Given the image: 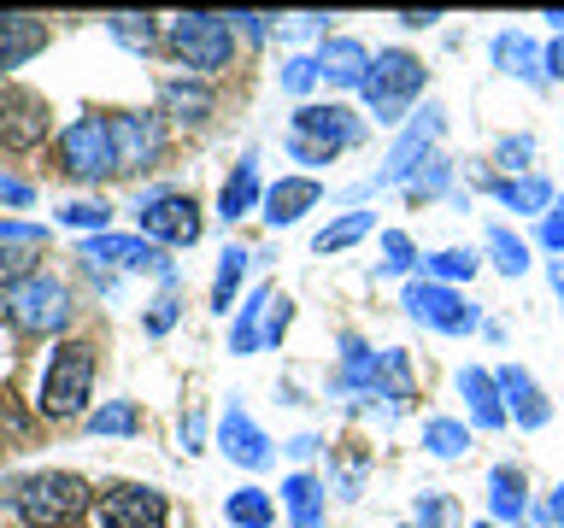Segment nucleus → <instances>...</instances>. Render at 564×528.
<instances>
[{
    "label": "nucleus",
    "instance_id": "f257e3e1",
    "mask_svg": "<svg viewBox=\"0 0 564 528\" xmlns=\"http://www.w3.org/2000/svg\"><path fill=\"white\" fill-rule=\"evenodd\" d=\"M12 505L30 528H77L88 517V505H95V487L70 470H42L12 487Z\"/></svg>",
    "mask_w": 564,
    "mask_h": 528
},
{
    "label": "nucleus",
    "instance_id": "f03ea898",
    "mask_svg": "<svg viewBox=\"0 0 564 528\" xmlns=\"http://www.w3.org/2000/svg\"><path fill=\"white\" fill-rule=\"evenodd\" d=\"M95 370H100V359H95V341H59L47 352V370H42V417H77L83 405H88V394H95Z\"/></svg>",
    "mask_w": 564,
    "mask_h": 528
},
{
    "label": "nucleus",
    "instance_id": "7ed1b4c3",
    "mask_svg": "<svg viewBox=\"0 0 564 528\" xmlns=\"http://www.w3.org/2000/svg\"><path fill=\"white\" fill-rule=\"evenodd\" d=\"M365 141V118L347 106H300L289 123V153L300 165H329L335 153L359 147Z\"/></svg>",
    "mask_w": 564,
    "mask_h": 528
},
{
    "label": "nucleus",
    "instance_id": "20e7f679",
    "mask_svg": "<svg viewBox=\"0 0 564 528\" xmlns=\"http://www.w3.org/2000/svg\"><path fill=\"white\" fill-rule=\"evenodd\" d=\"M0 311H7V323L18 334H59L70 323V294L59 276L35 271L24 282H12L7 294H0Z\"/></svg>",
    "mask_w": 564,
    "mask_h": 528
},
{
    "label": "nucleus",
    "instance_id": "39448f33",
    "mask_svg": "<svg viewBox=\"0 0 564 528\" xmlns=\"http://www.w3.org/2000/svg\"><path fill=\"white\" fill-rule=\"evenodd\" d=\"M165 42H171V53H176L188 70H200V77H206V70H224L229 59H236V18L183 12V18H171Z\"/></svg>",
    "mask_w": 564,
    "mask_h": 528
},
{
    "label": "nucleus",
    "instance_id": "423d86ee",
    "mask_svg": "<svg viewBox=\"0 0 564 528\" xmlns=\"http://www.w3.org/2000/svg\"><path fill=\"white\" fill-rule=\"evenodd\" d=\"M417 95H423V59H417V53L388 47V53H377V59H370L365 100H370V112H377V123H394Z\"/></svg>",
    "mask_w": 564,
    "mask_h": 528
},
{
    "label": "nucleus",
    "instance_id": "0eeeda50",
    "mask_svg": "<svg viewBox=\"0 0 564 528\" xmlns=\"http://www.w3.org/2000/svg\"><path fill=\"white\" fill-rule=\"evenodd\" d=\"M59 170L70 183H106V176H118V153H112L106 118H77L59 135Z\"/></svg>",
    "mask_w": 564,
    "mask_h": 528
},
{
    "label": "nucleus",
    "instance_id": "6e6552de",
    "mask_svg": "<svg viewBox=\"0 0 564 528\" xmlns=\"http://www.w3.org/2000/svg\"><path fill=\"white\" fill-rule=\"evenodd\" d=\"M400 306H405V317H417V323H430V329H441V334H470L476 323H482L465 294L447 288V282H430V276L405 282Z\"/></svg>",
    "mask_w": 564,
    "mask_h": 528
},
{
    "label": "nucleus",
    "instance_id": "1a4fd4ad",
    "mask_svg": "<svg viewBox=\"0 0 564 528\" xmlns=\"http://www.w3.org/2000/svg\"><path fill=\"white\" fill-rule=\"evenodd\" d=\"M135 218L159 246H194L200 241V206L183 188H153L148 200H135Z\"/></svg>",
    "mask_w": 564,
    "mask_h": 528
},
{
    "label": "nucleus",
    "instance_id": "9d476101",
    "mask_svg": "<svg viewBox=\"0 0 564 528\" xmlns=\"http://www.w3.org/2000/svg\"><path fill=\"white\" fill-rule=\"evenodd\" d=\"M53 130V112L35 88H0V153H35Z\"/></svg>",
    "mask_w": 564,
    "mask_h": 528
},
{
    "label": "nucleus",
    "instance_id": "9b49d317",
    "mask_svg": "<svg viewBox=\"0 0 564 528\" xmlns=\"http://www.w3.org/2000/svg\"><path fill=\"white\" fill-rule=\"evenodd\" d=\"M441 130H447V112H441V106H423V112L412 118V130L394 141L388 165L370 176V183H359V194H370V188H394V183H412V176H417V158L430 153V141H435Z\"/></svg>",
    "mask_w": 564,
    "mask_h": 528
},
{
    "label": "nucleus",
    "instance_id": "f8f14e48",
    "mask_svg": "<svg viewBox=\"0 0 564 528\" xmlns=\"http://www.w3.org/2000/svg\"><path fill=\"white\" fill-rule=\"evenodd\" d=\"M106 130H112L118 170H153L159 158H165V130H159L153 112H112Z\"/></svg>",
    "mask_w": 564,
    "mask_h": 528
},
{
    "label": "nucleus",
    "instance_id": "ddd939ff",
    "mask_svg": "<svg viewBox=\"0 0 564 528\" xmlns=\"http://www.w3.org/2000/svg\"><path fill=\"white\" fill-rule=\"evenodd\" d=\"M171 505L159 487H141V482H123L100 499V528H165Z\"/></svg>",
    "mask_w": 564,
    "mask_h": 528
},
{
    "label": "nucleus",
    "instance_id": "4468645a",
    "mask_svg": "<svg viewBox=\"0 0 564 528\" xmlns=\"http://www.w3.org/2000/svg\"><path fill=\"white\" fill-rule=\"evenodd\" d=\"M83 258L88 264H112V271H165V246L148 241V235H88L83 241Z\"/></svg>",
    "mask_w": 564,
    "mask_h": 528
},
{
    "label": "nucleus",
    "instance_id": "2eb2a0df",
    "mask_svg": "<svg viewBox=\"0 0 564 528\" xmlns=\"http://www.w3.org/2000/svg\"><path fill=\"white\" fill-rule=\"evenodd\" d=\"M218 447H224L229 464H241V470H264V464H271V440H264V429L241 411V405H229V411H224Z\"/></svg>",
    "mask_w": 564,
    "mask_h": 528
},
{
    "label": "nucleus",
    "instance_id": "dca6fc26",
    "mask_svg": "<svg viewBox=\"0 0 564 528\" xmlns=\"http://www.w3.org/2000/svg\"><path fill=\"white\" fill-rule=\"evenodd\" d=\"M317 77H324L329 88H359L370 82V53L365 42H352V35H329L324 53H317Z\"/></svg>",
    "mask_w": 564,
    "mask_h": 528
},
{
    "label": "nucleus",
    "instance_id": "f3484780",
    "mask_svg": "<svg viewBox=\"0 0 564 528\" xmlns=\"http://www.w3.org/2000/svg\"><path fill=\"white\" fill-rule=\"evenodd\" d=\"M47 47V18L35 12H0V70L30 65Z\"/></svg>",
    "mask_w": 564,
    "mask_h": 528
},
{
    "label": "nucleus",
    "instance_id": "a211bd4d",
    "mask_svg": "<svg viewBox=\"0 0 564 528\" xmlns=\"http://www.w3.org/2000/svg\"><path fill=\"white\" fill-rule=\"evenodd\" d=\"M500 399H506V417H518V429H546V417H553V405H546V394L535 382H529V370L506 364L500 376Z\"/></svg>",
    "mask_w": 564,
    "mask_h": 528
},
{
    "label": "nucleus",
    "instance_id": "6ab92c4d",
    "mask_svg": "<svg viewBox=\"0 0 564 528\" xmlns=\"http://www.w3.org/2000/svg\"><path fill=\"white\" fill-rule=\"evenodd\" d=\"M159 106L176 118V123H206L212 118V82H200V77H165L159 82Z\"/></svg>",
    "mask_w": 564,
    "mask_h": 528
},
{
    "label": "nucleus",
    "instance_id": "aec40b11",
    "mask_svg": "<svg viewBox=\"0 0 564 528\" xmlns=\"http://www.w3.org/2000/svg\"><path fill=\"white\" fill-rule=\"evenodd\" d=\"M458 394L470 399V422L476 429H506V399H500V382L488 370H458Z\"/></svg>",
    "mask_w": 564,
    "mask_h": 528
},
{
    "label": "nucleus",
    "instance_id": "412c9836",
    "mask_svg": "<svg viewBox=\"0 0 564 528\" xmlns=\"http://www.w3.org/2000/svg\"><path fill=\"white\" fill-rule=\"evenodd\" d=\"M317 194H324V188H317L312 176H282V183L264 194V223H271V229H289L306 206H317Z\"/></svg>",
    "mask_w": 564,
    "mask_h": 528
},
{
    "label": "nucleus",
    "instance_id": "4be33fe9",
    "mask_svg": "<svg viewBox=\"0 0 564 528\" xmlns=\"http://www.w3.org/2000/svg\"><path fill=\"white\" fill-rule=\"evenodd\" d=\"M494 65H500L506 77H523V82H541V77H546V59L535 53V42H529V35H518V30H500V35H494Z\"/></svg>",
    "mask_w": 564,
    "mask_h": 528
},
{
    "label": "nucleus",
    "instance_id": "5701e85b",
    "mask_svg": "<svg viewBox=\"0 0 564 528\" xmlns=\"http://www.w3.org/2000/svg\"><path fill=\"white\" fill-rule=\"evenodd\" d=\"M488 194L511 211H541V218L553 211V183L546 176H494Z\"/></svg>",
    "mask_w": 564,
    "mask_h": 528
},
{
    "label": "nucleus",
    "instance_id": "b1692460",
    "mask_svg": "<svg viewBox=\"0 0 564 528\" xmlns=\"http://www.w3.org/2000/svg\"><path fill=\"white\" fill-rule=\"evenodd\" d=\"M276 288H253L236 306V329H229V352H259L264 346V317H271Z\"/></svg>",
    "mask_w": 564,
    "mask_h": 528
},
{
    "label": "nucleus",
    "instance_id": "393cba45",
    "mask_svg": "<svg viewBox=\"0 0 564 528\" xmlns=\"http://www.w3.org/2000/svg\"><path fill=\"white\" fill-rule=\"evenodd\" d=\"M488 505H494V517H500V522H523V510H529V482H523V470L494 464V475H488Z\"/></svg>",
    "mask_w": 564,
    "mask_h": 528
},
{
    "label": "nucleus",
    "instance_id": "a878e982",
    "mask_svg": "<svg viewBox=\"0 0 564 528\" xmlns=\"http://www.w3.org/2000/svg\"><path fill=\"white\" fill-rule=\"evenodd\" d=\"M282 505H289L294 528H324V482L317 475H289L282 482Z\"/></svg>",
    "mask_w": 564,
    "mask_h": 528
},
{
    "label": "nucleus",
    "instance_id": "bb28decb",
    "mask_svg": "<svg viewBox=\"0 0 564 528\" xmlns=\"http://www.w3.org/2000/svg\"><path fill=\"white\" fill-rule=\"evenodd\" d=\"M253 200H259V158H241L236 170H229V183H224V194H218V218H247L253 211Z\"/></svg>",
    "mask_w": 564,
    "mask_h": 528
},
{
    "label": "nucleus",
    "instance_id": "cd10ccee",
    "mask_svg": "<svg viewBox=\"0 0 564 528\" xmlns=\"http://www.w3.org/2000/svg\"><path fill=\"white\" fill-rule=\"evenodd\" d=\"M377 399H394V405H412L417 399V382H412V359L400 346H388L377 359Z\"/></svg>",
    "mask_w": 564,
    "mask_h": 528
},
{
    "label": "nucleus",
    "instance_id": "c85d7f7f",
    "mask_svg": "<svg viewBox=\"0 0 564 528\" xmlns=\"http://www.w3.org/2000/svg\"><path fill=\"white\" fill-rule=\"evenodd\" d=\"M377 359L382 352H370L359 334H347L341 341V387H352V394H377Z\"/></svg>",
    "mask_w": 564,
    "mask_h": 528
},
{
    "label": "nucleus",
    "instance_id": "c756f323",
    "mask_svg": "<svg viewBox=\"0 0 564 528\" xmlns=\"http://www.w3.org/2000/svg\"><path fill=\"white\" fill-rule=\"evenodd\" d=\"M224 517L236 522V528H271V517H276V499L264 487H236L224 499Z\"/></svg>",
    "mask_w": 564,
    "mask_h": 528
},
{
    "label": "nucleus",
    "instance_id": "7c9ffc66",
    "mask_svg": "<svg viewBox=\"0 0 564 528\" xmlns=\"http://www.w3.org/2000/svg\"><path fill=\"white\" fill-rule=\"evenodd\" d=\"M247 264H253V253H241V246H224V253H218V282H212V311H229V306H236V288H241Z\"/></svg>",
    "mask_w": 564,
    "mask_h": 528
},
{
    "label": "nucleus",
    "instance_id": "2f4dec72",
    "mask_svg": "<svg viewBox=\"0 0 564 528\" xmlns=\"http://www.w3.org/2000/svg\"><path fill=\"white\" fill-rule=\"evenodd\" d=\"M88 435H141V405L135 399H106L88 417Z\"/></svg>",
    "mask_w": 564,
    "mask_h": 528
},
{
    "label": "nucleus",
    "instance_id": "473e14b6",
    "mask_svg": "<svg viewBox=\"0 0 564 528\" xmlns=\"http://www.w3.org/2000/svg\"><path fill=\"white\" fill-rule=\"evenodd\" d=\"M370 211H347V218H335L329 229H317V241H312V253H341V246H352L359 235H370Z\"/></svg>",
    "mask_w": 564,
    "mask_h": 528
},
{
    "label": "nucleus",
    "instance_id": "72a5a7b5",
    "mask_svg": "<svg viewBox=\"0 0 564 528\" xmlns=\"http://www.w3.org/2000/svg\"><path fill=\"white\" fill-rule=\"evenodd\" d=\"M106 30H112L123 47H135V53H153L159 47V24H153L148 12H141V18L135 12H112V18H106Z\"/></svg>",
    "mask_w": 564,
    "mask_h": 528
},
{
    "label": "nucleus",
    "instance_id": "f704fd0d",
    "mask_svg": "<svg viewBox=\"0 0 564 528\" xmlns=\"http://www.w3.org/2000/svg\"><path fill=\"white\" fill-rule=\"evenodd\" d=\"M423 447H430L435 458H458L470 447V429H465V422H453V417H430V422H423Z\"/></svg>",
    "mask_w": 564,
    "mask_h": 528
},
{
    "label": "nucleus",
    "instance_id": "c9c22d12",
    "mask_svg": "<svg viewBox=\"0 0 564 528\" xmlns=\"http://www.w3.org/2000/svg\"><path fill=\"white\" fill-rule=\"evenodd\" d=\"M42 246H24V241H0V294L12 288V282H24V276H35L42 271Z\"/></svg>",
    "mask_w": 564,
    "mask_h": 528
},
{
    "label": "nucleus",
    "instance_id": "e433bc0d",
    "mask_svg": "<svg viewBox=\"0 0 564 528\" xmlns=\"http://www.w3.org/2000/svg\"><path fill=\"white\" fill-rule=\"evenodd\" d=\"M488 253H494V264H500V276H523V271H529V246L511 235L506 223L488 229Z\"/></svg>",
    "mask_w": 564,
    "mask_h": 528
},
{
    "label": "nucleus",
    "instance_id": "4c0bfd02",
    "mask_svg": "<svg viewBox=\"0 0 564 528\" xmlns=\"http://www.w3.org/2000/svg\"><path fill=\"white\" fill-rule=\"evenodd\" d=\"M423 276H430V282H470L476 276V258L465 253V246H447V253L423 258Z\"/></svg>",
    "mask_w": 564,
    "mask_h": 528
},
{
    "label": "nucleus",
    "instance_id": "58836bf2",
    "mask_svg": "<svg viewBox=\"0 0 564 528\" xmlns=\"http://www.w3.org/2000/svg\"><path fill=\"white\" fill-rule=\"evenodd\" d=\"M59 218H65L70 229H95V235H106V223H112V206H106V200H70Z\"/></svg>",
    "mask_w": 564,
    "mask_h": 528
},
{
    "label": "nucleus",
    "instance_id": "ea45409f",
    "mask_svg": "<svg viewBox=\"0 0 564 528\" xmlns=\"http://www.w3.org/2000/svg\"><path fill=\"white\" fill-rule=\"evenodd\" d=\"M382 271H412V264H417V246H412V235H400V229H388V235H382Z\"/></svg>",
    "mask_w": 564,
    "mask_h": 528
},
{
    "label": "nucleus",
    "instance_id": "a19ab883",
    "mask_svg": "<svg viewBox=\"0 0 564 528\" xmlns=\"http://www.w3.org/2000/svg\"><path fill=\"white\" fill-rule=\"evenodd\" d=\"M447 183H453V165H447V158H423L417 176H412V188H417V194H441Z\"/></svg>",
    "mask_w": 564,
    "mask_h": 528
},
{
    "label": "nucleus",
    "instance_id": "79ce46f5",
    "mask_svg": "<svg viewBox=\"0 0 564 528\" xmlns=\"http://www.w3.org/2000/svg\"><path fill=\"white\" fill-rule=\"evenodd\" d=\"M289 323H294V299L276 294V299H271V317H264V346H276L282 334H289Z\"/></svg>",
    "mask_w": 564,
    "mask_h": 528
},
{
    "label": "nucleus",
    "instance_id": "37998d69",
    "mask_svg": "<svg viewBox=\"0 0 564 528\" xmlns=\"http://www.w3.org/2000/svg\"><path fill=\"white\" fill-rule=\"evenodd\" d=\"M453 522V505L441 493H417V528H447Z\"/></svg>",
    "mask_w": 564,
    "mask_h": 528
},
{
    "label": "nucleus",
    "instance_id": "c03bdc74",
    "mask_svg": "<svg viewBox=\"0 0 564 528\" xmlns=\"http://www.w3.org/2000/svg\"><path fill=\"white\" fill-rule=\"evenodd\" d=\"M176 317H183V299H176V294H159L153 311H148V334H171Z\"/></svg>",
    "mask_w": 564,
    "mask_h": 528
},
{
    "label": "nucleus",
    "instance_id": "a18cd8bd",
    "mask_svg": "<svg viewBox=\"0 0 564 528\" xmlns=\"http://www.w3.org/2000/svg\"><path fill=\"white\" fill-rule=\"evenodd\" d=\"M494 158H500L506 170H523L529 158H535V141H529V135H506V141H500V153H494Z\"/></svg>",
    "mask_w": 564,
    "mask_h": 528
},
{
    "label": "nucleus",
    "instance_id": "49530a36",
    "mask_svg": "<svg viewBox=\"0 0 564 528\" xmlns=\"http://www.w3.org/2000/svg\"><path fill=\"white\" fill-rule=\"evenodd\" d=\"M312 82H317V59H289L282 65V88H289V95H306Z\"/></svg>",
    "mask_w": 564,
    "mask_h": 528
},
{
    "label": "nucleus",
    "instance_id": "de8ad7c7",
    "mask_svg": "<svg viewBox=\"0 0 564 528\" xmlns=\"http://www.w3.org/2000/svg\"><path fill=\"white\" fill-rule=\"evenodd\" d=\"M30 200H35V188L24 183V176L0 170V206H30Z\"/></svg>",
    "mask_w": 564,
    "mask_h": 528
},
{
    "label": "nucleus",
    "instance_id": "09e8293b",
    "mask_svg": "<svg viewBox=\"0 0 564 528\" xmlns=\"http://www.w3.org/2000/svg\"><path fill=\"white\" fill-rule=\"evenodd\" d=\"M0 241H24V246H47V229H42V223H7V218H0Z\"/></svg>",
    "mask_w": 564,
    "mask_h": 528
},
{
    "label": "nucleus",
    "instance_id": "8fccbe9b",
    "mask_svg": "<svg viewBox=\"0 0 564 528\" xmlns=\"http://www.w3.org/2000/svg\"><path fill=\"white\" fill-rule=\"evenodd\" d=\"M541 241L553 246V253H564V206H558V211H546V218H541Z\"/></svg>",
    "mask_w": 564,
    "mask_h": 528
},
{
    "label": "nucleus",
    "instance_id": "3c124183",
    "mask_svg": "<svg viewBox=\"0 0 564 528\" xmlns=\"http://www.w3.org/2000/svg\"><path fill=\"white\" fill-rule=\"evenodd\" d=\"M176 435H183V447H188V452H200V435H206V417H200V411H188V417H183V429H176Z\"/></svg>",
    "mask_w": 564,
    "mask_h": 528
},
{
    "label": "nucleus",
    "instance_id": "603ef678",
    "mask_svg": "<svg viewBox=\"0 0 564 528\" xmlns=\"http://www.w3.org/2000/svg\"><path fill=\"white\" fill-rule=\"evenodd\" d=\"M546 77H558V82H564V35H558L553 47H546Z\"/></svg>",
    "mask_w": 564,
    "mask_h": 528
},
{
    "label": "nucleus",
    "instance_id": "864d4df0",
    "mask_svg": "<svg viewBox=\"0 0 564 528\" xmlns=\"http://www.w3.org/2000/svg\"><path fill=\"white\" fill-rule=\"evenodd\" d=\"M400 24L405 30H430V24H441V12H400Z\"/></svg>",
    "mask_w": 564,
    "mask_h": 528
},
{
    "label": "nucleus",
    "instance_id": "5fc2aeb1",
    "mask_svg": "<svg viewBox=\"0 0 564 528\" xmlns=\"http://www.w3.org/2000/svg\"><path fill=\"white\" fill-rule=\"evenodd\" d=\"M236 24H241V30H247V35H253V42H259V35H264V24H276V18H259V12H241V18H236Z\"/></svg>",
    "mask_w": 564,
    "mask_h": 528
},
{
    "label": "nucleus",
    "instance_id": "6e6d98bb",
    "mask_svg": "<svg viewBox=\"0 0 564 528\" xmlns=\"http://www.w3.org/2000/svg\"><path fill=\"white\" fill-rule=\"evenodd\" d=\"M289 452H294V458H312V452H324V440H317V435H300V440H289Z\"/></svg>",
    "mask_w": 564,
    "mask_h": 528
},
{
    "label": "nucleus",
    "instance_id": "4d7b16f0",
    "mask_svg": "<svg viewBox=\"0 0 564 528\" xmlns=\"http://www.w3.org/2000/svg\"><path fill=\"white\" fill-rule=\"evenodd\" d=\"M546 517H553V522H558V528H564V482H558V487H553V505H546Z\"/></svg>",
    "mask_w": 564,
    "mask_h": 528
},
{
    "label": "nucleus",
    "instance_id": "13d9d810",
    "mask_svg": "<svg viewBox=\"0 0 564 528\" xmlns=\"http://www.w3.org/2000/svg\"><path fill=\"white\" fill-rule=\"evenodd\" d=\"M553 288H558V299H564V258H553Z\"/></svg>",
    "mask_w": 564,
    "mask_h": 528
},
{
    "label": "nucleus",
    "instance_id": "bf43d9fd",
    "mask_svg": "<svg viewBox=\"0 0 564 528\" xmlns=\"http://www.w3.org/2000/svg\"><path fill=\"white\" fill-rule=\"evenodd\" d=\"M546 24H558V35H564V12H546Z\"/></svg>",
    "mask_w": 564,
    "mask_h": 528
},
{
    "label": "nucleus",
    "instance_id": "052dcab7",
    "mask_svg": "<svg viewBox=\"0 0 564 528\" xmlns=\"http://www.w3.org/2000/svg\"><path fill=\"white\" fill-rule=\"evenodd\" d=\"M476 528H488V522H476Z\"/></svg>",
    "mask_w": 564,
    "mask_h": 528
}]
</instances>
